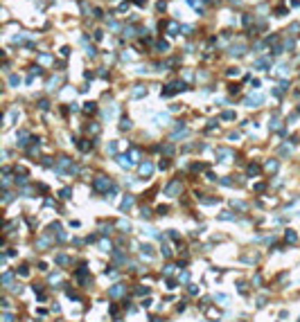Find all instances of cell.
Masks as SVG:
<instances>
[{"mask_svg": "<svg viewBox=\"0 0 300 322\" xmlns=\"http://www.w3.org/2000/svg\"><path fill=\"white\" fill-rule=\"evenodd\" d=\"M266 169H269V171H278V162H275V160H269V162H266Z\"/></svg>", "mask_w": 300, "mask_h": 322, "instance_id": "obj_9", "label": "cell"}, {"mask_svg": "<svg viewBox=\"0 0 300 322\" xmlns=\"http://www.w3.org/2000/svg\"><path fill=\"white\" fill-rule=\"evenodd\" d=\"M257 171H259V169H257V164H250V167H248V174H257Z\"/></svg>", "mask_w": 300, "mask_h": 322, "instance_id": "obj_18", "label": "cell"}, {"mask_svg": "<svg viewBox=\"0 0 300 322\" xmlns=\"http://www.w3.org/2000/svg\"><path fill=\"white\" fill-rule=\"evenodd\" d=\"M117 160H120V164H122V167H131V160H129V155H120Z\"/></svg>", "mask_w": 300, "mask_h": 322, "instance_id": "obj_7", "label": "cell"}, {"mask_svg": "<svg viewBox=\"0 0 300 322\" xmlns=\"http://www.w3.org/2000/svg\"><path fill=\"white\" fill-rule=\"evenodd\" d=\"M185 88H187V86L183 84V81H174V84H169V86L163 90V97H171L174 93H178V90H185Z\"/></svg>", "mask_w": 300, "mask_h": 322, "instance_id": "obj_1", "label": "cell"}, {"mask_svg": "<svg viewBox=\"0 0 300 322\" xmlns=\"http://www.w3.org/2000/svg\"><path fill=\"white\" fill-rule=\"evenodd\" d=\"M18 81H20V79H18V77H9V84H11V86H16Z\"/></svg>", "mask_w": 300, "mask_h": 322, "instance_id": "obj_19", "label": "cell"}, {"mask_svg": "<svg viewBox=\"0 0 300 322\" xmlns=\"http://www.w3.org/2000/svg\"><path fill=\"white\" fill-rule=\"evenodd\" d=\"M230 2H232V5H239V2H241V0H230Z\"/></svg>", "mask_w": 300, "mask_h": 322, "instance_id": "obj_22", "label": "cell"}, {"mask_svg": "<svg viewBox=\"0 0 300 322\" xmlns=\"http://www.w3.org/2000/svg\"><path fill=\"white\" fill-rule=\"evenodd\" d=\"M131 203H133V198H131V196H129V198H124V201H122V210L131 207Z\"/></svg>", "mask_w": 300, "mask_h": 322, "instance_id": "obj_11", "label": "cell"}, {"mask_svg": "<svg viewBox=\"0 0 300 322\" xmlns=\"http://www.w3.org/2000/svg\"><path fill=\"white\" fill-rule=\"evenodd\" d=\"M235 117V113H230V110H228V113H223V119H232Z\"/></svg>", "mask_w": 300, "mask_h": 322, "instance_id": "obj_20", "label": "cell"}, {"mask_svg": "<svg viewBox=\"0 0 300 322\" xmlns=\"http://www.w3.org/2000/svg\"><path fill=\"white\" fill-rule=\"evenodd\" d=\"M84 110H86V113H93V110H95V104H86Z\"/></svg>", "mask_w": 300, "mask_h": 322, "instance_id": "obj_16", "label": "cell"}, {"mask_svg": "<svg viewBox=\"0 0 300 322\" xmlns=\"http://www.w3.org/2000/svg\"><path fill=\"white\" fill-rule=\"evenodd\" d=\"M133 32H136L133 27H124V34H127V36H133Z\"/></svg>", "mask_w": 300, "mask_h": 322, "instance_id": "obj_15", "label": "cell"}, {"mask_svg": "<svg viewBox=\"0 0 300 322\" xmlns=\"http://www.w3.org/2000/svg\"><path fill=\"white\" fill-rule=\"evenodd\" d=\"M228 75H230V77H237V75H239V70H237V68H230V70H228Z\"/></svg>", "mask_w": 300, "mask_h": 322, "instance_id": "obj_17", "label": "cell"}, {"mask_svg": "<svg viewBox=\"0 0 300 322\" xmlns=\"http://www.w3.org/2000/svg\"><path fill=\"white\" fill-rule=\"evenodd\" d=\"M156 47H158V50H160V52H165V50H167V47H169V45H167V43H165V41H160V43H158V45H156Z\"/></svg>", "mask_w": 300, "mask_h": 322, "instance_id": "obj_13", "label": "cell"}, {"mask_svg": "<svg viewBox=\"0 0 300 322\" xmlns=\"http://www.w3.org/2000/svg\"><path fill=\"white\" fill-rule=\"evenodd\" d=\"M262 102H264V97H262V95H255V97H248V102H246V104H248V106L255 104V106H257V104H262Z\"/></svg>", "mask_w": 300, "mask_h": 322, "instance_id": "obj_5", "label": "cell"}, {"mask_svg": "<svg viewBox=\"0 0 300 322\" xmlns=\"http://www.w3.org/2000/svg\"><path fill=\"white\" fill-rule=\"evenodd\" d=\"M151 169H154V167H151V164H149V162H145V164H142V167H140V171H142V174H147V176H149V174H151Z\"/></svg>", "mask_w": 300, "mask_h": 322, "instance_id": "obj_8", "label": "cell"}, {"mask_svg": "<svg viewBox=\"0 0 300 322\" xmlns=\"http://www.w3.org/2000/svg\"><path fill=\"white\" fill-rule=\"evenodd\" d=\"M136 5H138V7H145V5H147V0H136Z\"/></svg>", "mask_w": 300, "mask_h": 322, "instance_id": "obj_21", "label": "cell"}, {"mask_svg": "<svg viewBox=\"0 0 300 322\" xmlns=\"http://www.w3.org/2000/svg\"><path fill=\"white\" fill-rule=\"evenodd\" d=\"M142 95H147V88H142V86H136V90H133V97H142Z\"/></svg>", "mask_w": 300, "mask_h": 322, "instance_id": "obj_6", "label": "cell"}, {"mask_svg": "<svg viewBox=\"0 0 300 322\" xmlns=\"http://www.w3.org/2000/svg\"><path fill=\"white\" fill-rule=\"evenodd\" d=\"M255 66H257V68H269V59H259Z\"/></svg>", "mask_w": 300, "mask_h": 322, "instance_id": "obj_12", "label": "cell"}, {"mask_svg": "<svg viewBox=\"0 0 300 322\" xmlns=\"http://www.w3.org/2000/svg\"><path fill=\"white\" fill-rule=\"evenodd\" d=\"M217 158H221V160L226 162V158H232V153L228 151V149H217Z\"/></svg>", "mask_w": 300, "mask_h": 322, "instance_id": "obj_2", "label": "cell"}, {"mask_svg": "<svg viewBox=\"0 0 300 322\" xmlns=\"http://www.w3.org/2000/svg\"><path fill=\"white\" fill-rule=\"evenodd\" d=\"M178 189H180V183H171V185H167V189H165V192H167L169 196H174Z\"/></svg>", "mask_w": 300, "mask_h": 322, "instance_id": "obj_3", "label": "cell"}, {"mask_svg": "<svg viewBox=\"0 0 300 322\" xmlns=\"http://www.w3.org/2000/svg\"><path fill=\"white\" fill-rule=\"evenodd\" d=\"M275 14H278V16H284V14H287V9H284V7H278V9H275Z\"/></svg>", "mask_w": 300, "mask_h": 322, "instance_id": "obj_14", "label": "cell"}, {"mask_svg": "<svg viewBox=\"0 0 300 322\" xmlns=\"http://www.w3.org/2000/svg\"><path fill=\"white\" fill-rule=\"evenodd\" d=\"M120 128H122V131H127V128H131V119H127V117H124V119L120 122Z\"/></svg>", "mask_w": 300, "mask_h": 322, "instance_id": "obj_10", "label": "cell"}, {"mask_svg": "<svg viewBox=\"0 0 300 322\" xmlns=\"http://www.w3.org/2000/svg\"><path fill=\"white\" fill-rule=\"evenodd\" d=\"M108 187V178H97L95 180V189H106Z\"/></svg>", "mask_w": 300, "mask_h": 322, "instance_id": "obj_4", "label": "cell"}]
</instances>
